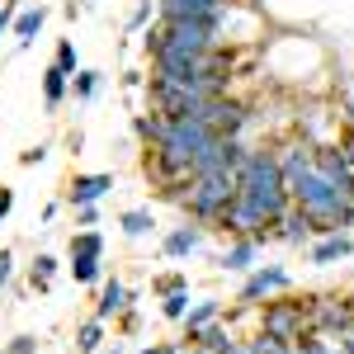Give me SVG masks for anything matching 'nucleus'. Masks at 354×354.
Instances as JSON below:
<instances>
[{
    "label": "nucleus",
    "instance_id": "f03ea898",
    "mask_svg": "<svg viewBox=\"0 0 354 354\" xmlns=\"http://www.w3.org/2000/svg\"><path fill=\"white\" fill-rule=\"evenodd\" d=\"M147 100H151V113H161V118H189V113H198L213 95H208L203 85H180V81L151 76V81H147Z\"/></svg>",
    "mask_w": 354,
    "mask_h": 354
},
{
    "label": "nucleus",
    "instance_id": "cd10ccee",
    "mask_svg": "<svg viewBox=\"0 0 354 354\" xmlns=\"http://www.w3.org/2000/svg\"><path fill=\"white\" fill-rule=\"evenodd\" d=\"M151 15H156V0H142L133 15H128V33H142V28L151 24Z\"/></svg>",
    "mask_w": 354,
    "mask_h": 354
},
{
    "label": "nucleus",
    "instance_id": "393cba45",
    "mask_svg": "<svg viewBox=\"0 0 354 354\" xmlns=\"http://www.w3.org/2000/svg\"><path fill=\"white\" fill-rule=\"evenodd\" d=\"M185 312H189V288H175V293L161 298V317L165 322H185Z\"/></svg>",
    "mask_w": 354,
    "mask_h": 354
},
{
    "label": "nucleus",
    "instance_id": "6e6552de",
    "mask_svg": "<svg viewBox=\"0 0 354 354\" xmlns=\"http://www.w3.org/2000/svg\"><path fill=\"white\" fill-rule=\"evenodd\" d=\"M232 0H156V19H213Z\"/></svg>",
    "mask_w": 354,
    "mask_h": 354
},
{
    "label": "nucleus",
    "instance_id": "4468645a",
    "mask_svg": "<svg viewBox=\"0 0 354 354\" xmlns=\"http://www.w3.org/2000/svg\"><path fill=\"white\" fill-rule=\"evenodd\" d=\"M133 302H137V298L128 293V288H123V283H118V279H104V288H100V298H95V317H100V322H109V317H123Z\"/></svg>",
    "mask_w": 354,
    "mask_h": 354
},
{
    "label": "nucleus",
    "instance_id": "39448f33",
    "mask_svg": "<svg viewBox=\"0 0 354 354\" xmlns=\"http://www.w3.org/2000/svg\"><path fill=\"white\" fill-rule=\"evenodd\" d=\"M198 123H208V133L213 137H241L245 123H250V104L236 100V95H218V100H208L198 113H189Z\"/></svg>",
    "mask_w": 354,
    "mask_h": 354
},
{
    "label": "nucleus",
    "instance_id": "72a5a7b5",
    "mask_svg": "<svg viewBox=\"0 0 354 354\" xmlns=\"http://www.w3.org/2000/svg\"><path fill=\"white\" fill-rule=\"evenodd\" d=\"M76 222H81V227H95V222H100V203H81V208H76Z\"/></svg>",
    "mask_w": 354,
    "mask_h": 354
},
{
    "label": "nucleus",
    "instance_id": "2eb2a0df",
    "mask_svg": "<svg viewBox=\"0 0 354 354\" xmlns=\"http://www.w3.org/2000/svg\"><path fill=\"white\" fill-rule=\"evenodd\" d=\"M222 312H227V307H222V298L189 302V312H185V322H180V326H185V340H194V335H198L203 326H213V322H222Z\"/></svg>",
    "mask_w": 354,
    "mask_h": 354
},
{
    "label": "nucleus",
    "instance_id": "f3484780",
    "mask_svg": "<svg viewBox=\"0 0 354 354\" xmlns=\"http://www.w3.org/2000/svg\"><path fill=\"white\" fill-rule=\"evenodd\" d=\"M66 95H71V76H66L57 62H48V66H43V104H48V109H62Z\"/></svg>",
    "mask_w": 354,
    "mask_h": 354
},
{
    "label": "nucleus",
    "instance_id": "2f4dec72",
    "mask_svg": "<svg viewBox=\"0 0 354 354\" xmlns=\"http://www.w3.org/2000/svg\"><path fill=\"white\" fill-rule=\"evenodd\" d=\"M48 151H53V147H43V142H38V147L19 151V165H43V161H48Z\"/></svg>",
    "mask_w": 354,
    "mask_h": 354
},
{
    "label": "nucleus",
    "instance_id": "aec40b11",
    "mask_svg": "<svg viewBox=\"0 0 354 354\" xmlns=\"http://www.w3.org/2000/svg\"><path fill=\"white\" fill-rule=\"evenodd\" d=\"M57 270H62V260H57V255H33V265H28V283H33L38 293H48V288H53V279H57Z\"/></svg>",
    "mask_w": 354,
    "mask_h": 354
},
{
    "label": "nucleus",
    "instance_id": "a878e982",
    "mask_svg": "<svg viewBox=\"0 0 354 354\" xmlns=\"http://www.w3.org/2000/svg\"><path fill=\"white\" fill-rule=\"evenodd\" d=\"M298 354H340V340H330V335H317V330H307L298 340Z\"/></svg>",
    "mask_w": 354,
    "mask_h": 354
},
{
    "label": "nucleus",
    "instance_id": "1a4fd4ad",
    "mask_svg": "<svg viewBox=\"0 0 354 354\" xmlns=\"http://www.w3.org/2000/svg\"><path fill=\"white\" fill-rule=\"evenodd\" d=\"M109 189H113V175H109V170L71 175V185H66V203H71V208H81V203H100Z\"/></svg>",
    "mask_w": 354,
    "mask_h": 354
},
{
    "label": "nucleus",
    "instance_id": "9d476101",
    "mask_svg": "<svg viewBox=\"0 0 354 354\" xmlns=\"http://www.w3.org/2000/svg\"><path fill=\"white\" fill-rule=\"evenodd\" d=\"M203 236H208V227H198V222H180V227H170L165 232V241H161V250L170 255V260H189L194 250L203 245Z\"/></svg>",
    "mask_w": 354,
    "mask_h": 354
},
{
    "label": "nucleus",
    "instance_id": "6ab92c4d",
    "mask_svg": "<svg viewBox=\"0 0 354 354\" xmlns=\"http://www.w3.org/2000/svg\"><path fill=\"white\" fill-rule=\"evenodd\" d=\"M66 274H71L76 283H100V279H104V260H100V255H71V260H66Z\"/></svg>",
    "mask_w": 354,
    "mask_h": 354
},
{
    "label": "nucleus",
    "instance_id": "a211bd4d",
    "mask_svg": "<svg viewBox=\"0 0 354 354\" xmlns=\"http://www.w3.org/2000/svg\"><path fill=\"white\" fill-rule=\"evenodd\" d=\"M118 232H123L128 241H142V236H151V232H156V218H151V208H128V213L118 218Z\"/></svg>",
    "mask_w": 354,
    "mask_h": 354
},
{
    "label": "nucleus",
    "instance_id": "b1692460",
    "mask_svg": "<svg viewBox=\"0 0 354 354\" xmlns=\"http://www.w3.org/2000/svg\"><path fill=\"white\" fill-rule=\"evenodd\" d=\"M100 76H104V71H90V66H81V71L71 76V100H95V90H100Z\"/></svg>",
    "mask_w": 354,
    "mask_h": 354
},
{
    "label": "nucleus",
    "instance_id": "20e7f679",
    "mask_svg": "<svg viewBox=\"0 0 354 354\" xmlns=\"http://www.w3.org/2000/svg\"><path fill=\"white\" fill-rule=\"evenodd\" d=\"M293 288V279H288V270L283 265H255V270L241 279V288H236V312H255L265 298H274V293H288Z\"/></svg>",
    "mask_w": 354,
    "mask_h": 354
},
{
    "label": "nucleus",
    "instance_id": "412c9836",
    "mask_svg": "<svg viewBox=\"0 0 354 354\" xmlns=\"http://www.w3.org/2000/svg\"><path fill=\"white\" fill-rule=\"evenodd\" d=\"M104 340H109V335H104V322H100V317H90V322L76 326V350H81V354H95Z\"/></svg>",
    "mask_w": 354,
    "mask_h": 354
},
{
    "label": "nucleus",
    "instance_id": "e433bc0d",
    "mask_svg": "<svg viewBox=\"0 0 354 354\" xmlns=\"http://www.w3.org/2000/svg\"><path fill=\"white\" fill-rule=\"evenodd\" d=\"M95 354H123V345L113 340V345H100V350H95Z\"/></svg>",
    "mask_w": 354,
    "mask_h": 354
},
{
    "label": "nucleus",
    "instance_id": "9b49d317",
    "mask_svg": "<svg viewBox=\"0 0 354 354\" xmlns=\"http://www.w3.org/2000/svg\"><path fill=\"white\" fill-rule=\"evenodd\" d=\"M350 255H354V236H350V232H326V236H317L312 250H307V260L322 265V270H326V265H340V260H350Z\"/></svg>",
    "mask_w": 354,
    "mask_h": 354
},
{
    "label": "nucleus",
    "instance_id": "c9c22d12",
    "mask_svg": "<svg viewBox=\"0 0 354 354\" xmlns=\"http://www.w3.org/2000/svg\"><path fill=\"white\" fill-rule=\"evenodd\" d=\"M123 85H128V90H142L147 81H142V71H128V76H123Z\"/></svg>",
    "mask_w": 354,
    "mask_h": 354
},
{
    "label": "nucleus",
    "instance_id": "dca6fc26",
    "mask_svg": "<svg viewBox=\"0 0 354 354\" xmlns=\"http://www.w3.org/2000/svg\"><path fill=\"white\" fill-rule=\"evenodd\" d=\"M274 241H288V245H307V241H312V222L302 218L298 208H288L283 218L274 222Z\"/></svg>",
    "mask_w": 354,
    "mask_h": 354
},
{
    "label": "nucleus",
    "instance_id": "5701e85b",
    "mask_svg": "<svg viewBox=\"0 0 354 354\" xmlns=\"http://www.w3.org/2000/svg\"><path fill=\"white\" fill-rule=\"evenodd\" d=\"M133 133L142 137L147 147H151V142H156V137L165 133V118H161V113H151V109H147V113H137V118H133Z\"/></svg>",
    "mask_w": 354,
    "mask_h": 354
},
{
    "label": "nucleus",
    "instance_id": "c85d7f7f",
    "mask_svg": "<svg viewBox=\"0 0 354 354\" xmlns=\"http://www.w3.org/2000/svg\"><path fill=\"white\" fill-rule=\"evenodd\" d=\"M175 288H189V279H185V274H156V279H151V293H175Z\"/></svg>",
    "mask_w": 354,
    "mask_h": 354
},
{
    "label": "nucleus",
    "instance_id": "4c0bfd02",
    "mask_svg": "<svg viewBox=\"0 0 354 354\" xmlns=\"http://www.w3.org/2000/svg\"><path fill=\"white\" fill-rule=\"evenodd\" d=\"M85 5H95V0H85Z\"/></svg>",
    "mask_w": 354,
    "mask_h": 354
},
{
    "label": "nucleus",
    "instance_id": "f8f14e48",
    "mask_svg": "<svg viewBox=\"0 0 354 354\" xmlns=\"http://www.w3.org/2000/svg\"><path fill=\"white\" fill-rule=\"evenodd\" d=\"M255 255H260V241H250V236H232L227 250L218 255V270L227 274H250L255 270Z\"/></svg>",
    "mask_w": 354,
    "mask_h": 354
},
{
    "label": "nucleus",
    "instance_id": "473e14b6",
    "mask_svg": "<svg viewBox=\"0 0 354 354\" xmlns=\"http://www.w3.org/2000/svg\"><path fill=\"white\" fill-rule=\"evenodd\" d=\"M10 279H15V255L0 245V288H10Z\"/></svg>",
    "mask_w": 354,
    "mask_h": 354
},
{
    "label": "nucleus",
    "instance_id": "4be33fe9",
    "mask_svg": "<svg viewBox=\"0 0 354 354\" xmlns=\"http://www.w3.org/2000/svg\"><path fill=\"white\" fill-rule=\"evenodd\" d=\"M66 255H100V260H104V236H100L95 227H81V232L71 236V245H66Z\"/></svg>",
    "mask_w": 354,
    "mask_h": 354
},
{
    "label": "nucleus",
    "instance_id": "7ed1b4c3",
    "mask_svg": "<svg viewBox=\"0 0 354 354\" xmlns=\"http://www.w3.org/2000/svg\"><path fill=\"white\" fill-rule=\"evenodd\" d=\"M307 317H312V330L317 335H350L354 330V298L345 293H307Z\"/></svg>",
    "mask_w": 354,
    "mask_h": 354
},
{
    "label": "nucleus",
    "instance_id": "c756f323",
    "mask_svg": "<svg viewBox=\"0 0 354 354\" xmlns=\"http://www.w3.org/2000/svg\"><path fill=\"white\" fill-rule=\"evenodd\" d=\"M0 354H38V340H33V335H15Z\"/></svg>",
    "mask_w": 354,
    "mask_h": 354
},
{
    "label": "nucleus",
    "instance_id": "bb28decb",
    "mask_svg": "<svg viewBox=\"0 0 354 354\" xmlns=\"http://www.w3.org/2000/svg\"><path fill=\"white\" fill-rule=\"evenodd\" d=\"M57 66H62V71H66V76H76V71H81V57H76V43H71V38H62V43H57V57H53Z\"/></svg>",
    "mask_w": 354,
    "mask_h": 354
},
{
    "label": "nucleus",
    "instance_id": "f257e3e1",
    "mask_svg": "<svg viewBox=\"0 0 354 354\" xmlns=\"http://www.w3.org/2000/svg\"><path fill=\"white\" fill-rule=\"evenodd\" d=\"M260 326L265 335H274V340H283V345H298L302 335L312 330V317H307V293H288V298H265L260 307Z\"/></svg>",
    "mask_w": 354,
    "mask_h": 354
},
{
    "label": "nucleus",
    "instance_id": "7c9ffc66",
    "mask_svg": "<svg viewBox=\"0 0 354 354\" xmlns=\"http://www.w3.org/2000/svg\"><path fill=\"white\" fill-rule=\"evenodd\" d=\"M19 5H24V0H5V5H0V38L10 33V24H15V15H19Z\"/></svg>",
    "mask_w": 354,
    "mask_h": 354
},
{
    "label": "nucleus",
    "instance_id": "ddd939ff",
    "mask_svg": "<svg viewBox=\"0 0 354 354\" xmlns=\"http://www.w3.org/2000/svg\"><path fill=\"white\" fill-rule=\"evenodd\" d=\"M43 24H48V5H19V15L10 24V38L19 48H33V38L43 33Z\"/></svg>",
    "mask_w": 354,
    "mask_h": 354
},
{
    "label": "nucleus",
    "instance_id": "423d86ee",
    "mask_svg": "<svg viewBox=\"0 0 354 354\" xmlns=\"http://www.w3.org/2000/svg\"><path fill=\"white\" fill-rule=\"evenodd\" d=\"M241 189H283V165L274 156V147L245 151V161L236 165V194Z\"/></svg>",
    "mask_w": 354,
    "mask_h": 354
},
{
    "label": "nucleus",
    "instance_id": "f704fd0d",
    "mask_svg": "<svg viewBox=\"0 0 354 354\" xmlns=\"http://www.w3.org/2000/svg\"><path fill=\"white\" fill-rule=\"evenodd\" d=\"M10 213H15V189H5V185H0V222L10 218Z\"/></svg>",
    "mask_w": 354,
    "mask_h": 354
},
{
    "label": "nucleus",
    "instance_id": "0eeeda50",
    "mask_svg": "<svg viewBox=\"0 0 354 354\" xmlns=\"http://www.w3.org/2000/svg\"><path fill=\"white\" fill-rule=\"evenodd\" d=\"M236 198H241V203H245V208H250L260 222H279L288 208H293L288 189H241Z\"/></svg>",
    "mask_w": 354,
    "mask_h": 354
}]
</instances>
